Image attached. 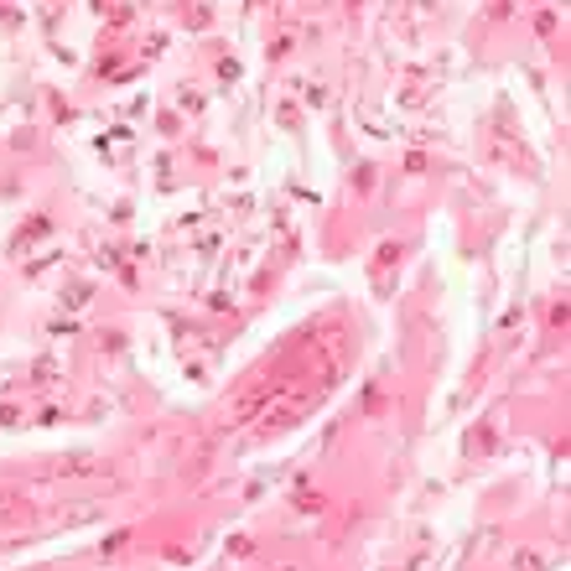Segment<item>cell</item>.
Segmentation results:
<instances>
[{"mask_svg":"<svg viewBox=\"0 0 571 571\" xmlns=\"http://www.w3.org/2000/svg\"><path fill=\"white\" fill-rule=\"evenodd\" d=\"M32 519V509H26L16 493H0V530H11V525H26Z\"/></svg>","mask_w":571,"mask_h":571,"instance_id":"cell-1","label":"cell"},{"mask_svg":"<svg viewBox=\"0 0 571 571\" xmlns=\"http://www.w3.org/2000/svg\"><path fill=\"white\" fill-rule=\"evenodd\" d=\"M514 571H546V561H540L535 550H519V556H514Z\"/></svg>","mask_w":571,"mask_h":571,"instance_id":"cell-2","label":"cell"},{"mask_svg":"<svg viewBox=\"0 0 571 571\" xmlns=\"http://www.w3.org/2000/svg\"><path fill=\"white\" fill-rule=\"evenodd\" d=\"M286 571H291V566H286Z\"/></svg>","mask_w":571,"mask_h":571,"instance_id":"cell-3","label":"cell"}]
</instances>
